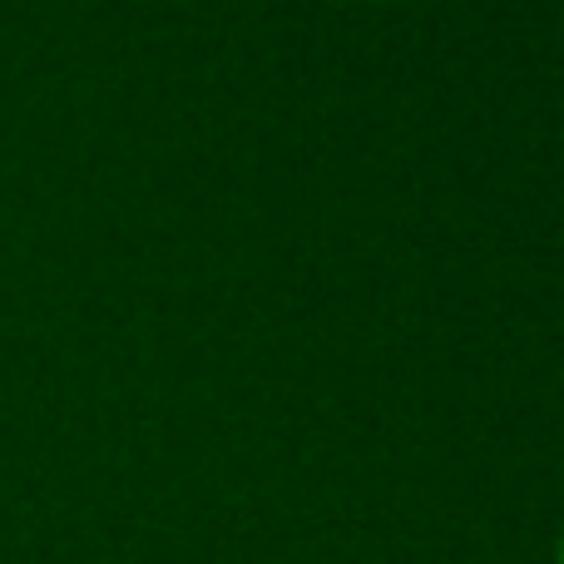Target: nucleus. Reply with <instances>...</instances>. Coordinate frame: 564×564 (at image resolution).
Returning <instances> with one entry per match:
<instances>
[{
    "instance_id": "obj_1",
    "label": "nucleus",
    "mask_w": 564,
    "mask_h": 564,
    "mask_svg": "<svg viewBox=\"0 0 564 564\" xmlns=\"http://www.w3.org/2000/svg\"><path fill=\"white\" fill-rule=\"evenodd\" d=\"M555 564H564V535H560V550H555Z\"/></svg>"
}]
</instances>
